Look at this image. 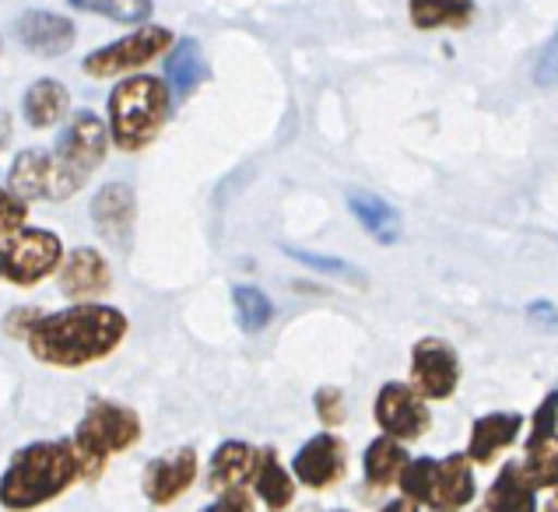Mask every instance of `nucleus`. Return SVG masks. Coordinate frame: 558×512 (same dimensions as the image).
<instances>
[{
    "mask_svg": "<svg viewBox=\"0 0 558 512\" xmlns=\"http://www.w3.org/2000/svg\"><path fill=\"white\" fill-rule=\"evenodd\" d=\"M126 316L117 306L102 302H77L71 309L46 313L36 327L25 333L28 355L50 365V369H85L109 358L123 344Z\"/></svg>",
    "mask_w": 558,
    "mask_h": 512,
    "instance_id": "1",
    "label": "nucleus"
},
{
    "mask_svg": "<svg viewBox=\"0 0 558 512\" xmlns=\"http://www.w3.org/2000/svg\"><path fill=\"white\" fill-rule=\"evenodd\" d=\"M82 471L71 439H43L11 456L8 471L0 474V505L11 512H28L60 499Z\"/></svg>",
    "mask_w": 558,
    "mask_h": 512,
    "instance_id": "2",
    "label": "nucleus"
},
{
    "mask_svg": "<svg viewBox=\"0 0 558 512\" xmlns=\"http://www.w3.org/2000/svg\"><path fill=\"white\" fill-rule=\"evenodd\" d=\"M109 109V144L123 155L145 151L172 117V92L162 77L134 74L120 82L106 99Z\"/></svg>",
    "mask_w": 558,
    "mask_h": 512,
    "instance_id": "3",
    "label": "nucleus"
},
{
    "mask_svg": "<svg viewBox=\"0 0 558 512\" xmlns=\"http://www.w3.org/2000/svg\"><path fill=\"white\" fill-rule=\"evenodd\" d=\"M141 431H145V425H141L134 407L117 404V400H95L71 436L82 477H88V481L99 477L109 456L126 453L141 442Z\"/></svg>",
    "mask_w": 558,
    "mask_h": 512,
    "instance_id": "4",
    "label": "nucleus"
},
{
    "mask_svg": "<svg viewBox=\"0 0 558 512\" xmlns=\"http://www.w3.org/2000/svg\"><path fill=\"white\" fill-rule=\"evenodd\" d=\"M63 264V239L50 229H19L0 235V281L32 288L57 275Z\"/></svg>",
    "mask_w": 558,
    "mask_h": 512,
    "instance_id": "5",
    "label": "nucleus"
},
{
    "mask_svg": "<svg viewBox=\"0 0 558 512\" xmlns=\"http://www.w3.org/2000/svg\"><path fill=\"white\" fill-rule=\"evenodd\" d=\"M85 175H77L57 158L53 148H25L14 155L8 172V190L25 204L32 200H71L85 190Z\"/></svg>",
    "mask_w": 558,
    "mask_h": 512,
    "instance_id": "6",
    "label": "nucleus"
},
{
    "mask_svg": "<svg viewBox=\"0 0 558 512\" xmlns=\"http://www.w3.org/2000/svg\"><path fill=\"white\" fill-rule=\"evenodd\" d=\"M172 42H177V36H172L169 28H162V25H141V28L131 32V36H123L117 42L99 46V50L85 53L82 71L88 77H95V82H109V77H120L126 71L148 68L151 60H158L162 53L172 50Z\"/></svg>",
    "mask_w": 558,
    "mask_h": 512,
    "instance_id": "7",
    "label": "nucleus"
},
{
    "mask_svg": "<svg viewBox=\"0 0 558 512\" xmlns=\"http://www.w3.org/2000/svg\"><path fill=\"white\" fill-rule=\"evenodd\" d=\"M373 414H376V425L383 428V436H390L397 442L422 439L428 425H433L425 397L414 390L411 382H387V387H379Z\"/></svg>",
    "mask_w": 558,
    "mask_h": 512,
    "instance_id": "8",
    "label": "nucleus"
},
{
    "mask_svg": "<svg viewBox=\"0 0 558 512\" xmlns=\"http://www.w3.org/2000/svg\"><path fill=\"white\" fill-rule=\"evenodd\" d=\"M53 151L68 169H74L77 175L92 180L95 169L106 162L109 126L102 123L99 113H92V109H77V113L71 117V123L63 126V134H60Z\"/></svg>",
    "mask_w": 558,
    "mask_h": 512,
    "instance_id": "9",
    "label": "nucleus"
},
{
    "mask_svg": "<svg viewBox=\"0 0 558 512\" xmlns=\"http://www.w3.org/2000/svg\"><path fill=\"white\" fill-rule=\"evenodd\" d=\"M460 382V362H457V351L436 341V338H425L414 344L411 351V387L418 390L425 400H450L453 390Z\"/></svg>",
    "mask_w": 558,
    "mask_h": 512,
    "instance_id": "10",
    "label": "nucleus"
},
{
    "mask_svg": "<svg viewBox=\"0 0 558 512\" xmlns=\"http://www.w3.org/2000/svg\"><path fill=\"white\" fill-rule=\"evenodd\" d=\"M57 288L68 302H95L113 288V267L95 246H77L63 256L57 270Z\"/></svg>",
    "mask_w": 558,
    "mask_h": 512,
    "instance_id": "11",
    "label": "nucleus"
},
{
    "mask_svg": "<svg viewBox=\"0 0 558 512\" xmlns=\"http://www.w3.org/2000/svg\"><path fill=\"white\" fill-rule=\"evenodd\" d=\"M344 474H348V446L333 431H320L310 442H302V450L292 460V477L313 491L333 488Z\"/></svg>",
    "mask_w": 558,
    "mask_h": 512,
    "instance_id": "12",
    "label": "nucleus"
},
{
    "mask_svg": "<svg viewBox=\"0 0 558 512\" xmlns=\"http://www.w3.org/2000/svg\"><path fill=\"white\" fill-rule=\"evenodd\" d=\"M197 471H201V460H197V450H190V446H180V450L155 456L145 467V477H141L145 499L151 505H172L194 488Z\"/></svg>",
    "mask_w": 558,
    "mask_h": 512,
    "instance_id": "13",
    "label": "nucleus"
},
{
    "mask_svg": "<svg viewBox=\"0 0 558 512\" xmlns=\"http://www.w3.org/2000/svg\"><path fill=\"white\" fill-rule=\"evenodd\" d=\"M137 221V197L131 183H106L92 197V225L102 235L106 246L131 249Z\"/></svg>",
    "mask_w": 558,
    "mask_h": 512,
    "instance_id": "14",
    "label": "nucleus"
},
{
    "mask_svg": "<svg viewBox=\"0 0 558 512\" xmlns=\"http://www.w3.org/2000/svg\"><path fill=\"white\" fill-rule=\"evenodd\" d=\"M14 36L36 57H63L77 39V28L71 19H63L57 11H25L14 19Z\"/></svg>",
    "mask_w": 558,
    "mask_h": 512,
    "instance_id": "15",
    "label": "nucleus"
},
{
    "mask_svg": "<svg viewBox=\"0 0 558 512\" xmlns=\"http://www.w3.org/2000/svg\"><path fill=\"white\" fill-rule=\"evenodd\" d=\"M477 485H474V467L468 453H453L436 460V474H433V488H428L425 509L433 512H460L464 505L474 502Z\"/></svg>",
    "mask_w": 558,
    "mask_h": 512,
    "instance_id": "16",
    "label": "nucleus"
},
{
    "mask_svg": "<svg viewBox=\"0 0 558 512\" xmlns=\"http://www.w3.org/2000/svg\"><path fill=\"white\" fill-rule=\"evenodd\" d=\"M523 431V414L517 411H496V414H482L471 428V442H468V460L471 463H492L502 450H509Z\"/></svg>",
    "mask_w": 558,
    "mask_h": 512,
    "instance_id": "17",
    "label": "nucleus"
},
{
    "mask_svg": "<svg viewBox=\"0 0 558 512\" xmlns=\"http://www.w3.org/2000/svg\"><path fill=\"white\" fill-rule=\"evenodd\" d=\"M257 463H260V450H253L250 442L239 439L221 442L211 456V467H207V485L218 495L232 488H246L253 481V474H257Z\"/></svg>",
    "mask_w": 558,
    "mask_h": 512,
    "instance_id": "18",
    "label": "nucleus"
},
{
    "mask_svg": "<svg viewBox=\"0 0 558 512\" xmlns=\"http://www.w3.org/2000/svg\"><path fill=\"white\" fill-rule=\"evenodd\" d=\"M71 113V92L57 77H39L22 95V117L32 131H50Z\"/></svg>",
    "mask_w": 558,
    "mask_h": 512,
    "instance_id": "19",
    "label": "nucleus"
},
{
    "mask_svg": "<svg viewBox=\"0 0 558 512\" xmlns=\"http://www.w3.org/2000/svg\"><path fill=\"white\" fill-rule=\"evenodd\" d=\"M537 488L527 481L520 460L502 463V471L496 474V481L485 491V502L477 512H537Z\"/></svg>",
    "mask_w": 558,
    "mask_h": 512,
    "instance_id": "20",
    "label": "nucleus"
},
{
    "mask_svg": "<svg viewBox=\"0 0 558 512\" xmlns=\"http://www.w3.org/2000/svg\"><path fill=\"white\" fill-rule=\"evenodd\" d=\"M344 200H348V211L355 215V221L373 239H379L383 246L397 243V235H401V215H397L387 200L369 194V190H348Z\"/></svg>",
    "mask_w": 558,
    "mask_h": 512,
    "instance_id": "21",
    "label": "nucleus"
},
{
    "mask_svg": "<svg viewBox=\"0 0 558 512\" xmlns=\"http://www.w3.org/2000/svg\"><path fill=\"white\" fill-rule=\"evenodd\" d=\"M250 485H253V491H257V499L264 502L267 512H284L295 499V477L281 467L275 450H260L257 474H253Z\"/></svg>",
    "mask_w": 558,
    "mask_h": 512,
    "instance_id": "22",
    "label": "nucleus"
},
{
    "mask_svg": "<svg viewBox=\"0 0 558 512\" xmlns=\"http://www.w3.org/2000/svg\"><path fill=\"white\" fill-rule=\"evenodd\" d=\"M408 450L404 442H397L390 436H379L365 446V456H362V471H365V485L369 488H390L401 471L408 467Z\"/></svg>",
    "mask_w": 558,
    "mask_h": 512,
    "instance_id": "23",
    "label": "nucleus"
},
{
    "mask_svg": "<svg viewBox=\"0 0 558 512\" xmlns=\"http://www.w3.org/2000/svg\"><path fill=\"white\" fill-rule=\"evenodd\" d=\"M204 57H201V42L197 39H177L166 57V85L177 99H186L204 82Z\"/></svg>",
    "mask_w": 558,
    "mask_h": 512,
    "instance_id": "24",
    "label": "nucleus"
},
{
    "mask_svg": "<svg viewBox=\"0 0 558 512\" xmlns=\"http://www.w3.org/2000/svg\"><path fill=\"white\" fill-rule=\"evenodd\" d=\"M411 25L422 32L464 28L474 14V0H408Z\"/></svg>",
    "mask_w": 558,
    "mask_h": 512,
    "instance_id": "25",
    "label": "nucleus"
},
{
    "mask_svg": "<svg viewBox=\"0 0 558 512\" xmlns=\"http://www.w3.org/2000/svg\"><path fill=\"white\" fill-rule=\"evenodd\" d=\"M74 11L99 14L117 25H148L155 14V0H68Z\"/></svg>",
    "mask_w": 558,
    "mask_h": 512,
    "instance_id": "26",
    "label": "nucleus"
},
{
    "mask_svg": "<svg viewBox=\"0 0 558 512\" xmlns=\"http://www.w3.org/2000/svg\"><path fill=\"white\" fill-rule=\"evenodd\" d=\"M520 467L537 491H558V436L527 446V456L520 460Z\"/></svg>",
    "mask_w": 558,
    "mask_h": 512,
    "instance_id": "27",
    "label": "nucleus"
},
{
    "mask_svg": "<svg viewBox=\"0 0 558 512\" xmlns=\"http://www.w3.org/2000/svg\"><path fill=\"white\" fill-rule=\"evenodd\" d=\"M232 302H235L239 327H243L246 333H260L270 319H275V302H270L260 288H253V284H239L232 292Z\"/></svg>",
    "mask_w": 558,
    "mask_h": 512,
    "instance_id": "28",
    "label": "nucleus"
},
{
    "mask_svg": "<svg viewBox=\"0 0 558 512\" xmlns=\"http://www.w3.org/2000/svg\"><path fill=\"white\" fill-rule=\"evenodd\" d=\"M284 253L292 256L295 264L316 270V275H330V278H359V270L341 260V256H324V253H310V249H295V246H284Z\"/></svg>",
    "mask_w": 558,
    "mask_h": 512,
    "instance_id": "29",
    "label": "nucleus"
},
{
    "mask_svg": "<svg viewBox=\"0 0 558 512\" xmlns=\"http://www.w3.org/2000/svg\"><path fill=\"white\" fill-rule=\"evenodd\" d=\"M28 225V204L14 197L8 186H0V235H11Z\"/></svg>",
    "mask_w": 558,
    "mask_h": 512,
    "instance_id": "30",
    "label": "nucleus"
},
{
    "mask_svg": "<svg viewBox=\"0 0 558 512\" xmlns=\"http://www.w3.org/2000/svg\"><path fill=\"white\" fill-rule=\"evenodd\" d=\"M555 428H558V393H548V397H545V404L537 407L534 422H531V436H527V446H534V442H545V439L558 436Z\"/></svg>",
    "mask_w": 558,
    "mask_h": 512,
    "instance_id": "31",
    "label": "nucleus"
},
{
    "mask_svg": "<svg viewBox=\"0 0 558 512\" xmlns=\"http://www.w3.org/2000/svg\"><path fill=\"white\" fill-rule=\"evenodd\" d=\"M313 404H316V414H320V422H324L327 428H333V425H341V422H344V397H341V390H333V387L316 390Z\"/></svg>",
    "mask_w": 558,
    "mask_h": 512,
    "instance_id": "32",
    "label": "nucleus"
},
{
    "mask_svg": "<svg viewBox=\"0 0 558 512\" xmlns=\"http://www.w3.org/2000/svg\"><path fill=\"white\" fill-rule=\"evenodd\" d=\"M534 85L537 88H551L558 85V32L548 39V46L541 50L537 63H534Z\"/></svg>",
    "mask_w": 558,
    "mask_h": 512,
    "instance_id": "33",
    "label": "nucleus"
},
{
    "mask_svg": "<svg viewBox=\"0 0 558 512\" xmlns=\"http://www.w3.org/2000/svg\"><path fill=\"white\" fill-rule=\"evenodd\" d=\"M46 313L43 309H36V306H19V309H11L8 313V319H4V330L11 333V338H19V341H25V333L39 324Z\"/></svg>",
    "mask_w": 558,
    "mask_h": 512,
    "instance_id": "34",
    "label": "nucleus"
},
{
    "mask_svg": "<svg viewBox=\"0 0 558 512\" xmlns=\"http://www.w3.org/2000/svg\"><path fill=\"white\" fill-rule=\"evenodd\" d=\"M527 319L537 327V330H548V333H558V306L548 298H534L527 306Z\"/></svg>",
    "mask_w": 558,
    "mask_h": 512,
    "instance_id": "35",
    "label": "nucleus"
},
{
    "mask_svg": "<svg viewBox=\"0 0 558 512\" xmlns=\"http://www.w3.org/2000/svg\"><path fill=\"white\" fill-rule=\"evenodd\" d=\"M204 512H253V499L246 488H232V491H221Z\"/></svg>",
    "mask_w": 558,
    "mask_h": 512,
    "instance_id": "36",
    "label": "nucleus"
},
{
    "mask_svg": "<svg viewBox=\"0 0 558 512\" xmlns=\"http://www.w3.org/2000/svg\"><path fill=\"white\" fill-rule=\"evenodd\" d=\"M418 509H422L418 502H411V499H404V495H401V499L387 502V505H383L379 512H418Z\"/></svg>",
    "mask_w": 558,
    "mask_h": 512,
    "instance_id": "37",
    "label": "nucleus"
},
{
    "mask_svg": "<svg viewBox=\"0 0 558 512\" xmlns=\"http://www.w3.org/2000/svg\"><path fill=\"white\" fill-rule=\"evenodd\" d=\"M8 141H11V117L0 109V148H8Z\"/></svg>",
    "mask_w": 558,
    "mask_h": 512,
    "instance_id": "38",
    "label": "nucleus"
},
{
    "mask_svg": "<svg viewBox=\"0 0 558 512\" xmlns=\"http://www.w3.org/2000/svg\"><path fill=\"white\" fill-rule=\"evenodd\" d=\"M537 512H558V491H555V499H551L545 509H537Z\"/></svg>",
    "mask_w": 558,
    "mask_h": 512,
    "instance_id": "39",
    "label": "nucleus"
}]
</instances>
